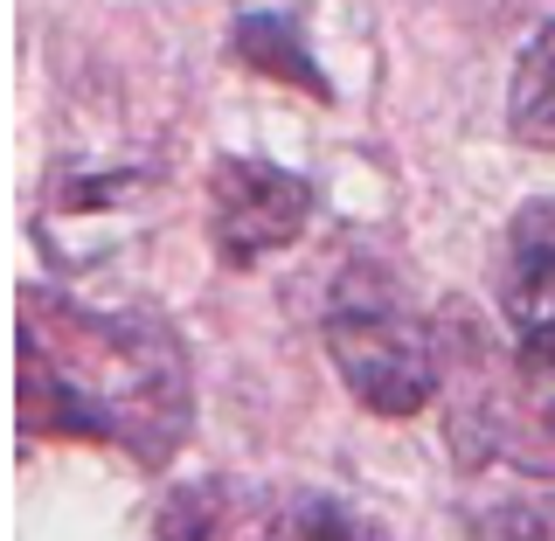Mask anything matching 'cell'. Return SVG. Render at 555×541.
I'll use <instances>...</instances> for the list:
<instances>
[{
	"instance_id": "cell-1",
	"label": "cell",
	"mask_w": 555,
	"mask_h": 541,
	"mask_svg": "<svg viewBox=\"0 0 555 541\" xmlns=\"http://www.w3.org/2000/svg\"><path fill=\"white\" fill-rule=\"evenodd\" d=\"M14 430L118 445L160 473L195 430V369L160 312H104L28 285L14 306Z\"/></svg>"
},
{
	"instance_id": "cell-8",
	"label": "cell",
	"mask_w": 555,
	"mask_h": 541,
	"mask_svg": "<svg viewBox=\"0 0 555 541\" xmlns=\"http://www.w3.org/2000/svg\"><path fill=\"white\" fill-rule=\"evenodd\" d=\"M216 528H222V493L216 486H173L160 500L153 541H216Z\"/></svg>"
},
{
	"instance_id": "cell-5",
	"label": "cell",
	"mask_w": 555,
	"mask_h": 541,
	"mask_svg": "<svg viewBox=\"0 0 555 541\" xmlns=\"http://www.w3.org/2000/svg\"><path fill=\"white\" fill-rule=\"evenodd\" d=\"M230 49H236L243 69H257V77L292 83V91L334 104V77L312 63V49H306V35H299V22H292V14H243V22L230 28Z\"/></svg>"
},
{
	"instance_id": "cell-7",
	"label": "cell",
	"mask_w": 555,
	"mask_h": 541,
	"mask_svg": "<svg viewBox=\"0 0 555 541\" xmlns=\"http://www.w3.org/2000/svg\"><path fill=\"white\" fill-rule=\"evenodd\" d=\"M257 541H389V528L369 520L361 507H347L340 493H292L285 507L264 520Z\"/></svg>"
},
{
	"instance_id": "cell-4",
	"label": "cell",
	"mask_w": 555,
	"mask_h": 541,
	"mask_svg": "<svg viewBox=\"0 0 555 541\" xmlns=\"http://www.w3.org/2000/svg\"><path fill=\"white\" fill-rule=\"evenodd\" d=\"M500 320H507L514 361L528 382H555V195L514 208L500 230Z\"/></svg>"
},
{
	"instance_id": "cell-9",
	"label": "cell",
	"mask_w": 555,
	"mask_h": 541,
	"mask_svg": "<svg viewBox=\"0 0 555 541\" xmlns=\"http://www.w3.org/2000/svg\"><path fill=\"white\" fill-rule=\"evenodd\" d=\"M473 541H555V528L534 507H520V500H500V507L473 514V528H465Z\"/></svg>"
},
{
	"instance_id": "cell-2",
	"label": "cell",
	"mask_w": 555,
	"mask_h": 541,
	"mask_svg": "<svg viewBox=\"0 0 555 541\" xmlns=\"http://www.w3.org/2000/svg\"><path fill=\"white\" fill-rule=\"evenodd\" d=\"M320 340L347 396L369 416H416L444 389V361L424 312L369 271H340L334 299L320 312Z\"/></svg>"
},
{
	"instance_id": "cell-6",
	"label": "cell",
	"mask_w": 555,
	"mask_h": 541,
	"mask_svg": "<svg viewBox=\"0 0 555 541\" xmlns=\"http://www.w3.org/2000/svg\"><path fill=\"white\" fill-rule=\"evenodd\" d=\"M507 132L534 153H555V22L528 35L507 83Z\"/></svg>"
},
{
	"instance_id": "cell-3",
	"label": "cell",
	"mask_w": 555,
	"mask_h": 541,
	"mask_svg": "<svg viewBox=\"0 0 555 541\" xmlns=\"http://www.w3.org/2000/svg\"><path fill=\"white\" fill-rule=\"evenodd\" d=\"M312 208H320V188L278 160L222 153L208 167V243L230 271H250L278 250H292L306 236Z\"/></svg>"
}]
</instances>
